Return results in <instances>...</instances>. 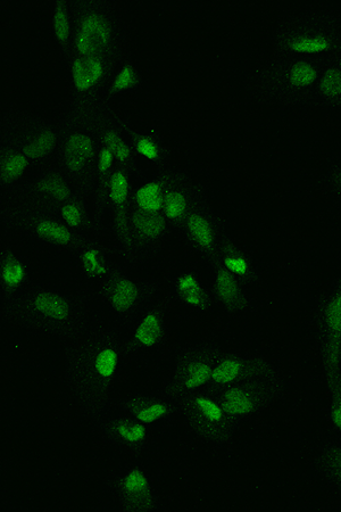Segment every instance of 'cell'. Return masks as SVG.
<instances>
[{"label": "cell", "instance_id": "6da1fadb", "mask_svg": "<svg viewBox=\"0 0 341 512\" xmlns=\"http://www.w3.org/2000/svg\"><path fill=\"white\" fill-rule=\"evenodd\" d=\"M123 366V338L118 326L94 318L65 341L63 375L81 414L96 423L111 414L114 386Z\"/></svg>", "mask_w": 341, "mask_h": 512}, {"label": "cell", "instance_id": "7a4b0ae2", "mask_svg": "<svg viewBox=\"0 0 341 512\" xmlns=\"http://www.w3.org/2000/svg\"><path fill=\"white\" fill-rule=\"evenodd\" d=\"M5 322L33 334L68 341L95 318L88 297L32 285L12 307L0 310Z\"/></svg>", "mask_w": 341, "mask_h": 512}, {"label": "cell", "instance_id": "3957f363", "mask_svg": "<svg viewBox=\"0 0 341 512\" xmlns=\"http://www.w3.org/2000/svg\"><path fill=\"white\" fill-rule=\"evenodd\" d=\"M323 63L307 57L273 54L249 78L247 96L256 105L285 111L313 106Z\"/></svg>", "mask_w": 341, "mask_h": 512}, {"label": "cell", "instance_id": "277c9868", "mask_svg": "<svg viewBox=\"0 0 341 512\" xmlns=\"http://www.w3.org/2000/svg\"><path fill=\"white\" fill-rule=\"evenodd\" d=\"M99 106H69V110L60 119L61 142L52 161L90 200L94 191L97 156L101 145L97 128Z\"/></svg>", "mask_w": 341, "mask_h": 512}, {"label": "cell", "instance_id": "5b68a950", "mask_svg": "<svg viewBox=\"0 0 341 512\" xmlns=\"http://www.w3.org/2000/svg\"><path fill=\"white\" fill-rule=\"evenodd\" d=\"M272 53L326 61L341 52V19L328 10H306L278 23Z\"/></svg>", "mask_w": 341, "mask_h": 512}, {"label": "cell", "instance_id": "8992f818", "mask_svg": "<svg viewBox=\"0 0 341 512\" xmlns=\"http://www.w3.org/2000/svg\"><path fill=\"white\" fill-rule=\"evenodd\" d=\"M73 15L74 32L70 57L128 56V30L119 8L114 3L107 0H79L73 2Z\"/></svg>", "mask_w": 341, "mask_h": 512}, {"label": "cell", "instance_id": "52a82bcc", "mask_svg": "<svg viewBox=\"0 0 341 512\" xmlns=\"http://www.w3.org/2000/svg\"><path fill=\"white\" fill-rule=\"evenodd\" d=\"M222 352L219 343L209 338L182 346L174 355L171 375L165 379L162 392L177 402L205 391Z\"/></svg>", "mask_w": 341, "mask_h": 512}, {"label": "cell", "instance_id": "ba28073f", "mask_svg": "<svg viewBox=\"0 0 341 512\" xmlns=\"http://www.w3.org/2000/svg\"><path fill=\"white\" fill-rule=\"evenodd\" d=\"M0 142H11L26 153L33 164L52 162L61 142V121L48 120L20 110H7Z\"/></svg>", "mask_w": 341, "mask_h": 512}, {"label": "cell", "instance_id": "9c48e42d", "mask_svg": "<svg viewBox=\"0 0 341 512\" xmlns=\"http://www.w3.org/2000/svg\"><path fill=\"white\" fill-rule=\"evenodd\" d=\"M0 218L5 228L22 231L23 234L36 239L54 249L73 251L90 236L77 234L56 216L53 211L37 208L18 202H2Z\"/></svg>", "mask_w": 341, "mask_h": 512}, {"label": "cell", "instance_id": "30bf717a", "mask_svg": "<svg viewBox=\"0 0 341 512\" xmlns=\"http://www.w3.org/2000/svg\"><path fill=\"white\" fill-rule=\"evenodd\" d=\"M313 332L327 388L341 378V274L316 302Z\"/></svg>", "mask_w": 341, "mask_h": 512}, {"label": "cell", "instance_id": "8fae6325", "mask_svg": "<svg viewBox=\"0 0 341 512\" xmlns=\"http://www.w3.org/2000/svg\"><path fill=\"white\" fill-rule=\"evenodd\" d=\"M186 424L199 441L214 449H227L241 427L215 395L201 391L177 401Z\"/></svg>", "mask_w": 341, "mask_h": 512}, {"label": "cell", "instance_id": "7c38bea8", "mask_svg": "<svg viewBox=\"0 0 341 512\" xmlns=\"http://www.w3.org/2000/svg\"><path fill=\"white\" fill-rule=\"evenodd\" d=\"M99 294L115 321V326L131 328L149 305L161 296L152 279L133 277L122 268L99 283Z\"/></svg>", "mask_w": 341, "mask_h": 512}, {"label": "cell", "instance_id": "4fadbf2b", "mask_svg": "<svg viewBox=\"0 0 341 512\" xmlns=\"http://www.w3.org/2000/svg\"><path fill=\"white\" fill-rule=\"evenodd\" d=\"M126 57L71 56L66 61L69 65L70 106L97 107L108 104V86L116 69Z\"/></svg>", "mask_w": 341, "mask_h": 512}, {"label": "cell", "instance_id": "5bb4252c", "mask_svg": "<svg viewBox=\"0 0 341 512\" xmlns=\"http://www.w3.org/2000/svg\"><path fill=\"white\" fill-rule=\"evenodd\" d=\"M212 393L228 414L243 426L248 419L284 401L288 394V382L284 374H279Z\"/></svg>", "mask_w": 341, "mask_h": 512}, {"label": "cell", "instance_id": "9a60e30c", "mask_svg": "<svg viewBox=\"0 0 341 512\" xmlns=\"http://www.w3.org/2000/svg\"><path fill=\"white\" fill-rule=\"evenodd\" d=\"M169 311L170 301L161 295L141 313L123 338V365L144 362L165 348L170 340Z\"/></svg>", "mask_w": 341, "mask_h": 512}, {"label": "cell", "instance_id": "2e32d148", "mask_svg": "<svg viewBox=\"0 0 341 512\" xmlns=\"http://www.w3.org/2000/svg\"><path fill=\"white\" fill-rule=\"evenodd\" d=\"M82 194L54 162L43 165L36 175L29 177L19 189L2 197V202H18L54 211L72 197Z\"/></svg>", "mask_w": 341, "mask_h": 512}, {"label": "cell", "instance_id": "e0dca14e", "mask_svg": "<svg viewBox=\"0 0 341 512\" xmlns=\"http://www.w3.org/2000/svg\"><path fill=\"white\" fill-rule=\"evenodd\" d=\"M132 176L116 168L107 189V212L110 213L111 230L116 255L131 267H136L131 233Z\"/></svg>", "mask_w": 341, "mask_h": 512}, {"label": "cell", "instance_id": "ac0fdd59", "mask_svg": "<svg viewBox=\"0 0 341 512\" xmlns=\"http://www.w3.org/2000/svg\"><path fill=\"white\" fill-rule=\"evenodd\" d=\"M112 494L121 512H157L166 507L152 477L144 467L133 465L113 478Z\"/></svg>", "mask_w": 341, "mask_h": 512}, {"label": "cell", "instance_id": "d6986e66", "mask_svg": "<svg viewBox=\"0 0 341 512\" xmlns=\"http://www.w3.org/2000/svg\"><path fill=\"white\" fill-rule=\"evenodd\" d=\"M281 370L263 354L245 352H222L214 369L207 391L244 384L266 377L277 376Z\"/></svg>", "mask_w": 341, "mask_h": 512}, {"label": "cell", "instance_id": "ffe728a7", "mask_svg": "<svg viewBox=\"0 0 341 512\" xmlns=\"http://www.w3.org/2000/svg\"><path fill=\"white\" fill-rule=\"evenodd\" d=\"M206 198H209V191L201 181L189 175L186 170L170 165L163 216L172 231L180 233L189 213Z\"/></svg>", "mask_w": 341, "mask_h": 512}, {"label": "cell", "instance_id": "44dd1931", "mask_svg": "<svg viewBox=\"0 0 341 512\" xmlns=\"http://www.w3.org/2000/svg\"><path fill=\"white\" fill-rule=\"evenodd\" d=\"M180 233L189 249L207 262L214 258L223 235L227 233L226 222L206 198L189 213Z\"/></svg>", "mask_w": 341, "mask_h": 512}, {"label": "cell", "instance_id": "7402d4cb", "mask_svg": "<svg viewBox=\"0 0 341 512\" xmlns=\"http://www.w3.org/2000/svg\"><path fill=\"white\" fill-rule=\"evenodd\" d=\"M131 233L136 267L158 258L172 228L163 213H145L131 209Z\"/></svg>", "mask_w": 341, "mask_h": 512}, {"label": "cell", "instance_id": "603a6c76", "mask_svg": "<svg viewBox=\"0 0 341 512\" xmlns=\"http://www.w3.org/2000/svg\"><path fill=\"white\" fill-rule=\"evenodd\" d=\"M207 263L212 271L211 293L214 305L232 317L255 312L257 305L249 292V286L224 269L218 260L213 258Z\"/></svg>", "mask_w": 341, "mask_h": 512}, {"label": "cell", "instance_id": "cb8c5ba5", "mask_svg": "<svg viewBox=\"0 0 341 512\" xmlns=\"http://www.w3.org/2000/svg\"><path fill=\"white\" fill-rule=\"evenodd\" d=\"M127 121L126 118L112 109L111 104L98 107L99 143L112 152L119 168L128 171L133 176L138 172V158L127 136Z\"/></svg>", "mask_w": 341, "mask_h": 512}, {"label": "cell", "instance_id": "d4e9b609", "mask_svg": "<svg viewBox=\"0 0 341 512\" xmlns=\"http://www.w3.org/2000/svg\"><path fill=\"white\" fill-rule=\"evenodd\" d=\"M95 426L107 444L131 457L141 456L151 444L149 427L124 414L99 419Z\"/></svg>", "mask_w": 341, "mask_h": 512}, {"label": "cell", "instance_id": "484cf974", "mask_svg": "<svg viewBox=\"0 0 341 512\" xmlns=\"http://www.w3.org/2000/svg\"><path fill=\"white\" fill-rule=\"evenodd\" d=\"M118 408L121 414L152 427L171 420L176 415L178 404L163 392H136L124 396L118 403Z\"/></svg>", "mask_w": 341, "mask_h": 512}, {"label": "cell", "instance_id": "4316f807", "mask_svg": "<svg viewBox=\"0 0 341 512\" xmlns=\"http://www.w3.org/2000/svg\"><path fill=\"white\" fill-rule=\"evenodd\" d=\"M32 285L28 261L10 249H3L0 252V310L12 307Z\"/></svg>", "mask_w": 341, "mask_h": 512}, {"label": "cell", "instance_id": "83f0119b", "mask_svg": "<svg viewBox=\"0 0 341 512\" xmlns=\"http://www.w3.org/2000/svg\"><path fill=\"white\" fill-rule=\"evenodd\" d=\"M76 254L81 275L90 282L102 283L121 268L116 253L95 237L87 238Z\"/></svg>", "mask_w": 341, "mask_h": 512}, {"label": "cell", "instance_id": "f1b7e54d", "mask_svg": "<svg viewBox=\"0 0 341 512\" xmlns=\"http://www.w3.org/2000/svg\"><path fill=\"white\" fill-rule=\"evenodd\" d=\"M214 259L249 287L260 282V272L252 254L240 246L228 233L223 235Z\"/></svg>", "mask_w": 341, "mask_h": 512}, {"label": "cell", "instance_id": "f546056e", "mask_svg": "<svg viewBox=\"0 0 341 512\" xmlns=\"http://www.w3.org/2000/svg\"><path fill=\"white\" fill-rule=\"evenodd\" d=\"M33 162L18 145L0 142V189L2 197L13 194L30 176Z\"/></svg>", "mask_w": 341, "mask_h": 512}, {"label": "cell", "instance_id": "4dcf8cb0", "mask_svg": "<svg viewBox=\"0 0 341 512\" xmlns=\"http://www.w3.org/2000/svg\"><path fill=\"white\" fill-rule=\"evenodd\" d=\"M173 295L180 304L199 315L210 311L214 305L211 289L202 283L193 270L182 271L174 278Z\"/></svg>", "mask_w": 341, "mask_h": 512}, {"label": "cell", "instance_id": "1f68e13d", "mask_svg": "<svg viewBox=\"0 0 341 512\" xmlns=\"http://www.w3.org/2000/svg\"><path fill=\"white\" fill-rule=\"evenodd\" d=\"M313 106L323 111L341 112V52L324 61Z\"/></svg>", "mask_w": 341, "mask_h": 512}, {"label": "cell", "instance_id": "d6a6232c", "mask_svg": "<svg viewBox=\"0 0 341 512\" xmlns=\"http://www.w3.org/2000/svg\"><path fill=\"white\" fill-rule=\"evenodd\" d=\"M126 132L138 159L153 164L157 170L169 167L171 155L169 147L156 132L137 128L129 120L127 121Z\"/></svg>", "mask_w": 341, "mask_h": 512}, {"label": "cell", "instance_id": "836d02e7", "mask_svg": "<svg viewBox=\"0 0 341 512\" xmlns=\"http://www.w3.org/2000/svg\"><path fill=\"white\" fill-rule=\"evenodd\" d=\"M169 168L157 170L155 175L133 186L131 209L145 213H163Z\"/></svg>", "mask_w": 341, "mask_h": 512}, {"label": "cell", "instance_id": "e575fe53", "mask_svg": "<svg viewBox=\"0 0 341 512\" xmlns=\"http://www.w3.org/2000/svg\"><path fill=\"white\" fill-rule=\"evenodd\" d=\"M313 468L329 489L341 498V443L335 437L318 445Z\"/></svg>", "mask_w": 341, "mask_h": 512}, {"label": "cell", "instance_id": "d590c367", "mask_svg": "<svg viewBox=\"0 0 341 512\" xmlns=\"http://www.w3.org/2000/svg\"><path fill=\"white\" fill-rule=\"evenodd\" d=\"M89 201L88 196L79 194L58 206L53 212L77 234L95 237L93 211H90Z\"/></svg>", "mask_w": 341, "mask_h": 512}, {"label": "cell", "instance_id": "8d00e7d4", "mask_svg": "<svg viewBox=\"0 0 341 512\" xmlns=\"http://www.w3.org/2000/svg\"><path fill=\"white\" fill-rule=\"evenodd\" d=\"M51 29L58 51L61 52L65 61L68 60L73 44V2L60 0L54 4L51 12Z\"/></svg>", "mask_w": 341, "mask_h": 512}, {"label": "cell", "instance_id": "74e56055", "mask_svg": "<svg viewBox=\"0 0 341 512\" xmlns=\"http://www.w3.org/2000/svg\"><path fill=\"white\" fill-rule=\"evenodd\" d=\"M141 86H143V76L137 64L128 56L114 73L107 89L106 102L110 104L114 98L135 93Z\"/></svg>", "mask_w": 341, "mask_h": 512}, {"label": "cell", "instance_id": "f35d334b", "mask_svg": "<svg viewBox=\"0 0 341 512\" xmlns=\"http://www.w3.org/2000/svg\"><path fill=\"white\" fill-rule=\"evenodd\" d=\"M329 394V412L328 418L332 437L339 439L341 437V378L327 388Z\"/></svg>", "mask_w": 341, "mask_h": 512}, {"label": "cell", "instance_id": "ab89813d", "mask_svg": "<svg viewBox=\"0 0 341 512\" xmlns=\"http://www.w3.org/2000/svg\"><path fill=\"white\" fill-rule=\"evenodd\" d=\"M321 192L332 200H341V162L329 165L320 178Z\"/></svg>", "mask_w": 341, "mask_h": 512}, {"label": "cell", "instance_id": "60d3db41", "mask_svg": "<svg viewBox=\"0 0 341 512\" xmlns=\"http://www.w3.org/2000/svg\"><path fill=\"white\" fill-rule=\"evenodd\" d=\"M340 443H341V437H339V439H337Z\"/></svg>", "mask_w": 341, "mask_h": 512}, {"label": "cell", "instance_id": "b9f144b4", "mask_svg": "<svg viewBox=\"0 0 341 512\" xmlns=\"http://www.w3.org/2000/svg\"><path fill=\"white\" fill-rule=\"evenodd\" d=\"M340 342H341V340H340Z\"/></svg>", "mask_w": 341, "mask_h": 512}]
</instances>
